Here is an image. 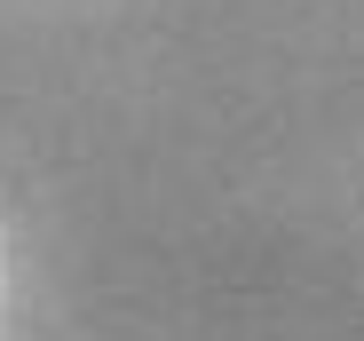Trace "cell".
Listing matches in <instances>:
<instances>
[]
</instances>
